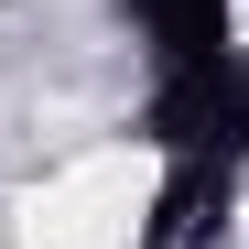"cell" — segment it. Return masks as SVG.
Segmentation results:
<instances>
[{
	"label": "cell",
	"instance_id": "obj_2",
	"mask_svg": "<svg viewBox=\"0 0 249 249\" xmlns=\"http://www.w3.org/2000/svg\"><path fill=\"white\" fill-rule=\"evenodd\" d=\"M228 206H238V162H162V195H152L141 249H217L228 238Z\"/></svg>",
	"mask_w": 249,
	"mask_h": 249
},
{
	"label": "cell",
	"instance_id": "obj_1",
	"mask_svg": "<svg viewBox=\"0 0 249 249\" xmlns=\"http://www.w3.org/2000/svg\"><path fill=\"white\" fill-rule=\"evenodd\" d=\"M141 141H152L162 162H249V54H238V44L174 54V65L152 76Z\"/></svg>",
	"mask_w": 249,
	"mask_h": 249
},
{
	"label": "cell",
	"instance_id": "obj_3",
	"mask_svg": "<svg viewBox=\"0 0 249 249\" xmlns=\"http://www.w3.org/2000/svg\"><path fill=\"white\" fill-rule=\"evenodd\" d=\"M141 33H152V54L174 65V54H206V44H228V0H119Z\"/></svg>",
	"mask_w": 249,
	"mask_h": 249
}]
</instances>
